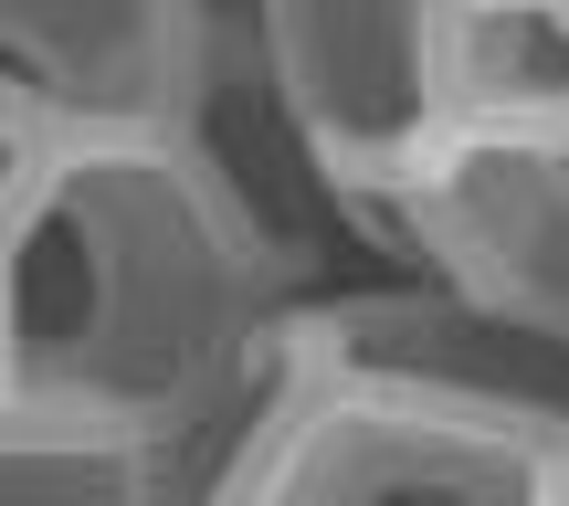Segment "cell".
<instances>
[{
  "instance_id": "277c9868",
  "label": "cell",
  "mask_w": 569,
  "mask_h": 506,
  "mask_svg": "<svg viewBox=\"0 0 569 506\" xmlns=\"http://www.w3.org/2000/svg\"><path fill=\"white\" fill-rule=\"evenodd\" d=\"M232 32L243 11H211V0H11L0 11V169L211 138Z\"/></svg>"
},
{
  "instance_id": "7a4b0ae2",
  "label": "cell",
  "mask_w": 569,
  "mask_h": 506,
  "mask_svg": "<svg viewBox=\"0 0 569 506\" xmlns=\"http://www.w3.org/2000/svg\"><path fill=\"white\" fill-rule=\"evenodd\" d=\"M169 465L180 506H559L569 486V454L369 380H327L306 338L274 348L222 423L169 444Z\"/></svg>"
},
{
  "instance_id": "8992f818",
  "label": "cell",
  "mask_w": 569,
  "mask_h": 506,
  "mask_svg": "<svg viewBox=\"0 0 569 506\" xmlns=\"http://www.w3.org/2000/svg\"><path fill=\"white\" fill-rule=\"evenodd\" d=\"M390 275H432L569 348V138H453L401 201Z\"/></svg>"
},
{
  "instance_id": "52a82bcc",
  "label": "cell",
  "mask_w": 569,
  "mask_h": 506,
  "mask_svg": "<svg viewBox=\"0 0 569 506\" xmlns=\"http://www.w3.org/2000/svg\"><path fill=\"white\" fill-rule=\"evenodd\" d=\"M453 138H569V0H443Z\"/></svg>"
},
{
  "instance_id": "9c48e42d",
  "label": "cell",
  "mask_w": 569,
  "mask_h": 506,
  "mask_svg": "<svg viewBox=\"0 0 569 506\" xmlns=\"http://www.w3.org/2000/svg\"><path fill=\"white\" fill-rule=\"evenodd\" d=\"M559 506H569V486H559Z\"/></svg>"
},
{
  "instance_id": "6da1fadb",
  "label": "cell",
  "mask_w": 569,
  "mask_h": 506,
  "mask_svg": "<svg viewBox=\"0 0 569 506\" xmlns=\"http://www.w3.org/2000/svg\"><path fill=\"white\" fill-rule=\"evenodd\" d=\"M306 244L190 148H84L0 169V423L190 444L296 338Z\"/></svg>"
},
{
  "instance_id": "ba28073f",
  "label": "cell",
  "mask_w": 569,
  "mask_h": 506,
  "mask_svg": "<svg viewBox=\"0 0 569 506\" xmlns=\"http://www.w3.org/2000/svg\"><path fill=\"white\" fill-rule=\"evenodd\" d=\"M0 506H180L169 444L0 423Z\"/></svg>"
},
{
  "instance_id": "5b68a950",
  "label": "cell",
  "mask_w": 569,
  "mask_h": 506,
  "mask_svg": "<svg viewBox=\"0 0 569 506\" xmlns=\"http://www.w3.org/2000/svg\"><path fill=\"white\" fill-rule=\"evenodd\" d=\"M296 338L327 380H369V390H401V401L569 454V348L517 327L507 306H475L432 275H369V285L306 296Z\"/></svg>"
},
{
  "instance_id": "3957f363",
  "label": "cell",
  "mask_w": 569,
  "mask_h": 506,
  "mask_svg": "<svg viewBox=\"0 0 569 506\" xmlns=\"http://www.w3.org/2000/svg\"><path fill=\"white\" fill-rule=\"evenodd\" d=\"M253 85L306 169V201H327L359 244H401V201L453 148L443 85V0H264L253 11Z\"/></svg>"
}]
</instances>
